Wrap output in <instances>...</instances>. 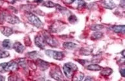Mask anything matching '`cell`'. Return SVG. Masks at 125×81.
Masks as SVG:
<instances>
[{"label": "cell", "instance_id": "obj_21", "mask_svg": "<svg viewBox=\"0 0 125 81\" xmlns=\"http://www.w3.org/2000/svg\"><path fill=\"white\" fill-rule=\"evenodd\" d=\"M77 9H81L86 6V3L84 0H76Z\"/></svg>", "mask_w": 125, "mask_h": 81}, {"label": "cell", "instance_id": "obj_13", "mask_svg": "<svg viewBox=\"0 0 125 81\" xmlns=\"http://www.w3.org/2000/svg\"><path fill=\"white\" fill-rule=\"evenodd\" d=\"M0 31L1 32V33L4 35H5L7 37H9L10 35L13 33V30L7 26H3L0 28Z\"/></svg>", "mask_w": 125, "mask_h": 81}, {"label": "cell", "instance_id": "obj_18", "mask_svg": "<svg viewBox=\"0 0 125 81\" xmlns=\"http://www.w3.org/2000/svg\"><path fill=\"white\" fill-rule=\"evenodd\" d=\"M87 69L89 70H91V71H100L101 70H102V67L101 66H99L98 65H95V64H93V65H88L87 66Z\"/></svg>", "mask_w": 125, "mask_h": 81}, {"label": "cell", "instance_id": "obj_19", "mask_svg": "<svg viewBox=\"0 0 125 81\" xmlns=\"http://www.w3.org/2000/svg\"><path fill=\"white\" fill-rule=\"evenodd\" d=\"M74 77H73V81H82L83 79H84V73H82L81 72H78L76 74H74Z\"/></svg>", "mask_w": 125, "mask_h": 81}, {"label": "cell", "instance_id": "obj_23", "mask_svg": "<svg viewBox=\"0 0 125 81\" xmlns=\"http://www.w3.org/2000/svg\"><path fill=\"white\" fill-rule=\"evenodd\" d=\"M103 28H104V26L102 24H94L91 27V30H94V31H99V30L103 29Z\"/></svg>", "mask_w": 125, "mask_h": 81}, {"label": "cell", "instance_id": "obj_3", "mask_svg": "<svg viewBox=\"0 0 125 81\" xmlns=\"http://www.w3.org/2000/svg\"><path fill=\"white\" fill-rule=\"evenodd\" d=\"M27 19H28L29 23L33 26L38 28H40L43 26V23L40 21V19L33 14L29 13L27 14Z\"/></svg>", "mask_w": 125, "mask_h": 81}, {"label": "cell", "instance_id": "obj_28", "mask_svg": "<svg viewBox=\"0 0 125 81\" xmlns=\"http://www.w3.org/2000/svg\"><path fill=\"white\" fill-rule=\"evenodd\" d=\"M125 68H122V69H121V70H120V73H121V76L122 77H125Z\"/></svg>", "mask_w": 125, "mask_h": 81}, {"label": "cell", "instance_id": "obj_17", "mask_svg": "<svg viewBox=\"0 0 125 81\" xmlns=\"http://www.w3.org/2000/svg\"><path fill=\"white\" fill-rule=\"evenodd\" d=\"M112 73H113V70H112V69H111V68H103V70L101 71V74L103 76L108 77V76H110Z\"/></svg>", "mask_w": 125, "mask_h": 81}, {"label": "cell", "instance_id": "obj_25", "mask_svg": "<svg viewBox=\"0 0 125 81\" xmlns=\"http://www.w3.org/2000/svg\"><path fill=\"white\" fill-rule=\"evenodd\" d=\"M27 55L29 57H30V58H36V57H38V55H40V54L38 52L34 51V52H29Z\"/></svg>", "mask_w": 125, "mask_h": 81}, {"label": "cell", "instance_id": "obj_7", "mask_svg": "<svg viewBox=\"0 0 125 81\" xmlns=\"http://www.w3.org/2000/svg\"><path fill=\"white\" fill-rule=\"evenodd\" d=\"M34 41H35L36 45L38 48H40V49H44L45 48L46 42H45V39L43 38V36H42V35H37L35 37Z\"/></svg>", "mask_w": 125, "mask_h": 81}, {"label": "cell", "instance_id": "obj_24", "mask_svg": "<svg viewBox=\"0 0 125 81\" xmlns=\"http://www.w3.org/2000/svg\"><path fill=\"white\" fill-rule=\"evenodd\" d=\"M9 53L7 51H3V50H0V59H4V58H7V57H9Z\"/></svg>", "mask_w": 125, "mask_h": 81}, {"label": "cell", "instance_id": "obj_27", "mask_svg": "<svg viewBox=\"0 0 125 81\" xmlns=\"http://www.w3.org/2000/svg\"><path fill=\"white\" fill-rule=\"evenodd\" d=\"M76 0H64V2H65L66 4H71L73 3V2H75Z\"/></svg>", "mask_w": 125, "mask_h": 81}, {"label": "cell", "instance_id": "obj_20", "mask_svg": "<svg viewBox=\"0 0 125 81\" xmlns=\"http://www.w3.org/2000/svg\"><path fill=\"white\" fill-rule=\"evenodd\" d=\"M103 36V33L102 32H95L94 33H93L92 35V39L93 40H98V39L102 38Z\"/></svg>", "mask_w": 125, "mask_h": 81}, {"label": "cell", "instance_id": "obj_2", "mask_svg": "<svg viewBox=\"0 0 125 81\" xmlns=\"http://www.w3.org/2000/svg\"><path fill=\"white\" fill-rule=\"evenodd\" d=\"M18 69V65L15 61H10L9 63L0 64V73H4L10 71H16Z\"/></svg>", "mask_w": 125, "mask_h": 81}, {"label": "cell", "instance_id": "obj_32", "mask_svg": "<svg viewBox=\"0 0 125 81\" xmlns=\"http://www.w3.org/2000/svg\"><path fill=\"white\" fill-rule=\"evenodd\" d=\"M121 54L123 55V57H125V50H123V52H121Z\"/></svg>", "mask_w": 125, "mask_h": 81}, {"label": "cell", "instance_id": "obj_4", "mask_svg": "<svg viewBox=\"0 0 125 81\" xmlns=\"http://www.w3.org/2000/svg\"><path fill=\"white\" fill-rule=\"evenodd\" d=\"M45 54L49 57H51L52 59L61 61L63 59L64 55L62 52H58V51H54V50H45Z\"/></svg>", "mask_w": 125, "mask_h": 81}, {"label": "cell", "instance_id": "obj_1", "mask_svg": "<svg viewBox=\"0 0 125 81\" xmlns=\"http://www.w3.org/2000/svg\"><path fill=\"white\" fill-rule=\"evenodd\" d=\"M78 67L77 65L72 63H67L64 64L63 66V72L65 77L68 79H71L74 74L77 72Z\"/></svg>", "mask_w": 125, "mask_h": 81}, {"label": "cell", "instance_id": "obj_26", "mask_svg": "<svg viewBox=\"0 0 125 81\" xmlns=\"http://www.w3.org/2000/svg\"><path fill=\"white\" fill-rule=\"evenodd\" d=\"M68 20H69V21L71 23H76L77 21V18L75 15H71V16H70L69 17Z\"/></svg>", "mask_w": 125, "mask_h": 81}, {"label": "cell", "instance_id": "obj_14", "mask_svg": "<svg viewBox=\"0 0 125 81\" xmlns=\"http://www.w3.org/2000/svg\"><path fill=\"white\" fill-rule=\"evenodd\" d=\"M112 30L116 33H125V25H119V26H113L112 27Z\"/></svg>", "mask_w": 125, "mask_h": 81}, {"label": "cell", "instance_id": "obj_16", "mask_svg": "<svg viewBox=\"0 0 125 81\" xmlns=\"http://www.w3.org/2000/svg\"><path fill=\"white\" fill-rule=\"evenodd\" d=\"M2 46L6 49H11L12 48H13V44L12 43L11 40H10L9 39L4 40L2 42Z\"/></svg>", "mask_w": 125, "mask_h": 81}, {"label": "cell", "instance_id": "obj_5", "mask_svg": "<svg viewBox=\"0 0 125 81\" xmlns=\"http://www.w3.org/2000/svg\"><path fill=\"white\" fill-rule=\"evenodd\" d=\"M43 36L44 39H45V42H46L47 44H49V46H51V47H54V48H56V47L58 46L59 43H58V41L54 39V37H52L49 33H44Z\"/></svg>", "mask_w": 125, "mask_h": 81}, {"label": "cell", "instance_id": "obj_22", "mask_svg": "<svg viewBox=\"0 0 125 81\" xmlns=\"http://www.w3.org/2000/svg\"><path fill=\"white\" fill-rule=\"evenodd\" d=\"M42 5L48 8H52L56 6V4L54 3L53 2L50 1H45L42 4Z\"/></svg>", "mask_w": 125, "mask_h": 81}, {"label": "cell", "instance_id": "obj_30", "mask_svg": "<svg viewBox=\"0 0 125 81\" xmlns=\"http://www.w3.org/2000/svg\"><path fill=\"white\" fill-rule=\"evenodd\" d=\"M5 81V77H4L3 76H2L0 75V81Z\"/></svg>", "mask_w": 125, "mask_h": 81}, {"label": "cell", "instance_id": "obj_9", "mask_svg": "<svg viewBox=\"0 0 125 81\" xmlns=\"http://www.w3.org/2000/svg\"><path fill=\"white\" fill-rule=\"evenodd\" d=\"M101 2L103 6L108 9L112 10L116 7V5L112 0H101Z\"/></svg>", "mask_w": 125, "mask_h": 81}, {"label": "cell", "instance_id": "obj_31", "mask_svg": "<svg viewBox=\"0 0 125 81\" xmlns=\"http://www.w3.org/2000/svg\"><path fill=\"white\" fill-rule=\"evenodd\" d=\"M35 1L38 3H40L43 1V0H35Z\"/></svg>", "mask_w": 125, "mask_h": 81}, {"label": "cell", "instance_id": "obj_11", "mask_svg": "<svg viewBox=\"0 0 125 81\" xmlns=\"http://www.w3.org/2000/svg\"><path fill=\"white\" fill-rule=\"evenodd\" d=\"M63 29V24L60 22H56L54 24H53L51 28V31L53 32H58L62 30Z\"/></svg>", "mask_w": 125, "mask_h": 81}, {"label": "cell", "instance_id": "obj_15", "mask_svg": "<svg viewBox=\"0 0 125 81\" xmlns=\"http://www.w3.org/2000/svg\"><path fill=\"white\" fill-rule=\"evenodd\" d=\"M77 46V45L75 43H73V42H65L63 44V48H65V49H67V50H73Z\"/></svg>", "mask_w": 125, "mask_h": 81}, {"label": "cell", "instance_id": "obj_8", "mask_svg": "<svg viewBox=\"0 0 125 81\" xmlns=\"http://www.w3.org/2000/svg\"><path fill=\"white\" fill-rule=\"evenodd\" d=\"M4 19L6 21L9 23L10 24H18L20 23V19L14 15H7V16H4Z\"/></svg>", "mask_w": 125, "mask_h": 81}, {"label": "cell", "instance_id": "obj_6", "mask_svg": "<svg viewBox=\"0 0 125 81\" xmlns=\"http://www.w3.org/2000/svg\"><path fill=\"white\" fill-rule=\"evenodd\" d=\"M50 76L52 79L57 81H62L63 79V74L58 67L52 68L50 72Z\"/></svg>", "mask_w": 125, "mask_h": 81}, {"label": "cell", "instance_id": "obj_10", "mask_svg": "<svg viewBox=\"0 0 125 81\" xmlns=\"http://www.w3.org/2000/svg\"><path fill=\"white\" fill-rule=\"evenodd\" d=\"M36 63H37V65L39 66V68L41 69L42 71H45L49 68V64L47 62H45V61H43V60H42V59H38L36 60Z\"/></svg>", "mask_w": 125, "mask_h": 81}, {"label": "cell", "instance_id": "obj_29", "mask_svg": "<svg viewBox=\"0 0 125 81\" xmlns=\"http://www.w3.org/2000/svg\"><path fill=\"white\" fill-rule=\"evenodd\" d=\"M88 80H89V81H92V80H94V79L92 77H87L86 79H85V81H88Z\"/></svg>", "mask_w": 125, "mask_h": 81}, {"label": "cell", "instance_id": "obj_12", "mask_svg": "<svg viewBox=\"0 0 125 81\" xmlns=\"http://www.w3.org/2000/svg\"><path fill=\"white\" fill-rule=\"evenodd\" d=\"M13 48L15 50V51L19 54H21L24 52L25 47L20 42H16L13 44Z\"/></svg>", "mask_w": 125, "mask_h": 81}]
</instances>
